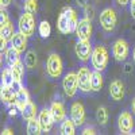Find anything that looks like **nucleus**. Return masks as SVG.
Segmentation results:
<instances>
[{
    "mask_svg": "<svg viewBox=\"0 0 135 135\" xmlns=\"http://www.w3.org/2000/svg\"><path fill=\"white\" fill-rule=\"evenodd\" d=\"M77 25H78V19H77L76 11L72 7H65L61 11V14L58 16V20H57L58 31L61 34H64V35H68V34L76 32Z\"/></svg>",
    "mask_w": 135,
    "mask_h": 135,
    "instance_id": "1",
    "label": "nucleus"
},
{
    "mask_svg": "<svg viewBox=\"0 0 135 135\" xmlns=\"http://www.w3.org/2000/svg\"><path fill=\"white\" fill-rule=\"evenodd\" d=\"M91 62L95 70H100L103 72L105 70V68L108 65V50L103 45H97L92 51V57H91Z\"/></svg>",
    "mask_w": 135,
    "mask_h": 135,
    "instance_id": "2",
    "label": "nucleus"
},
{
    "mask_svg": "<svg viewBox=\"0 0 135 135\" xmlns=\"http://www.w3.org/2000/svg\"><path fill=\"white\" fill-rule=\"evenodd\" d=\"M100 26L105 32H112L118 25V15L115 9L112 8H105L100 12Z\"/></svg>",
    "mask_w": 135,
    "mask_h": 135,
    "instance_id": "3",
    "label": "nucleus"
},
{
    "mask_svg": "<svg viewBox=\"0 0 135 135\" xmlns=\"http://www.w3.org/2000/svg\"><path fill=\"white\" fill-rule=\"evenodd\" d=\"M77 80H78V91L81 93L92 92L91 80H92V72L86 65H81L77 72Z\"/></svg>",
    "mask_w": 135,
    "mask_h": 135,
    "instance_id": "4",
    "label": "nucleus"
},
{
    "mask_svg": "<svg viewBox=\"0 0 135 135\" xmlns=\"http://www.w3.org/2000/svg\"><path fill=\"white\" fill-rule=\"evenodd\" d=\"M64 70V62L57 53H51L46 62V72L51 78H60Z\"/></svg>",
    "mask_w": 135,
    "mask_h": 135,
    "instance_id": "5",
    "label": "nucleus"
},
{
    "mask_svg": "<svg viewBox=\"0 0 135 135\" xmlns=\"http://www.w3.org/2000/svg\"><path fill=\"white\" fill-rule=\"evenodd\" d=\"M18 28L26 37H28V38L32 37L34 32H35V19H34V15L31 12L25 11L18 20Z\"/></svg>",
    "mask_w": 135,
    "mask_h": 135,
    "instance_id": "6",
    "label": "nucleus"
},
{
    "mask_svg": "<svg viewBox=\"0 0 135 135\" xmlns=\"http://www.w3.org/2000/svg\"><path fill=\"white\" fill-rule=\"evenodd\" d=\"M130 54V45L124 39H116L112 45V57L116 62H126Z\"/></svg>",
    "mask_w": 135,
    "mask_h": 135,
    "instance_id": "7",
    "label": "nucleus"
},
{
    "mask_svg": "<svg viewBox=\"0 0 135 135\" xmlns=\"http://www.w3.org/2000/svg\"><path fill=\"white\" fill-rule=\"evenodd\" d=\"M62 89L68 97H74L78 91V80H77V73L69 72L64 76L62 80Z\"/></svg>",
    "mask_w": 135,
    "mask_h": 135,
    "instance_id": "8",
    "label": "nucleus"
},
{
    "mask_svg": "<svg viewBox=\"0 0 135 135\" xmlns=\"http://www.w3.org/2000/svg\"><path fill=\"white\" fill-rule=\"evenodd\" d=\"M118 128L122 134H134L135 122L128 111H123L118 116Z\"/></svg>",
    "mask_w": 135,
    "mask_h": 135,
    "instance_id": "9",
    "label": "nucleus"
},
{
    "mask_svg": "<svg viewBox=\"0 0 135 135\" xmlns=\"http://www.w3.org/2000/svg\"><path fill=\"white\" fill-rule=\"evenodd\" d=\"M74 51H76V55L78 57L81 62H86L89 58L92 57V45H91V39H78L76 46H74Z\"/></svg>",
    "mask_w": 135,
    "mask_h": 135,
    "instance_id": "10",
    "label": "nucleus"
},
{
    "mask_svg": "<svg viewBox=\"0 0 135 135\" xmlns=\"http://www.w3.org/2000/svg\"><path fill=\"white\" fill-rule=\"evenodd\" d=\"M92 23H91V19L89 18H83L78 20V25H77V28H76V37L77 39H91L92 37Z\"/></svg>",
    "mask_w": 135,
    "mask_h": 135,
    "instance_id": "11",
    "label": "nucleus"
},
{
    "mask_svg": "<svg viewBox=\"0 0 135 135\" xmlns=\"http://www.w3.org/2000/svg\"><path fill=\"white\" fill-rule=\"evenodd\" d=\"M38 120L41 123V127H42V132H49L53 128V124L55 123L54 116L51 114L50 108H43L39 111V115H38Z\"/></svg>",
    "mask_w": 135,
    "mask_h": 135,
    "instance_id": "12",
    "label": "nucleus"
},
{
    "mask_svg": "<svg viewBox=\"0 0 135 135\" xmlns=\"http://www.w3.org/2000/svg\"><path fill=\"white\" fill-rule=\"evenodd\" d=\"M70 119L76 123V126H83L86 119L85 116V108L81 103L74 101L70 105Z\"/></svg>",
    "mask_w": 135,
    "mask_h": 135,
    "instance_id": "13",
    "label": "nucleus"
},
{
    "mask_svg": "<svg viewBox=\"0 0 135 135\" xmlns=\"http://www.w3.org/2000/svg\"><path fill=\"white\" fill-rule=\"evenodd\" d=\"M126 95V89H124V84L120 80H114L109 85V96L112 100L115 101H122L124 99Z\"/></svg>",
    "mask_w": 135,
    "mask_h": 135,
    "instance_id": "14",
    "label": "nucleus"
},
{
    "mask_svg": "<svg viewBox=\"0 0 135 135\" xmlns=\"http://www.w3.org/2000/svg\"><path fill=\"white\" fill-rule=\"evenodd\" d=\"M50 111L54 116L55 123H62L66 119V111H65V107L61 101H53L50 105Z\"/></svg>",
    "mask_w": 135,
    "mask_h": 135,
    "instance_id": "15",
    "label": "nucleus"
},
{
    "mask_svg": "<svg viewBox=\"0 0 135 135\" xmlns=\"http://www.w3.org/2000/svg\"><path fill=\"white\" fill-rule=\"evenodd\" d=\"M27 38L28 37H26L23 32H15V35L11 39V46H14L20 53H25V50L27 49Z\"/></svg>",
    "mask_w": 135,
    "mask_h": 135,
    "instance_id": "16",
    "label": "nucleus"
},
{
    "mask_svg": "<svg viewBox=\"0 0 135 135\" xmlns=\"http://www.w3.org/2000/svg\"><path fill=\"white\" fill-rule=\"evenodd\" d=\"M37 114H38V107H37L35 103H32L31 100L20 109V115L25 120H30V119L37 118Z\"/></svg>",
    "mask_w": 135,
    "mask_h": 135,
    "instance_id": "17",
    "label": "nucleus"
},
{
    "mask_svg": "<svg viewBox=\"0 0 135 135\" xmlns=\"http://www.w3.org/2000/svg\"><path fill=\"white\" fill-rule=\"evenodd\" d=\"M104 85V78L100 70H93L92 72V80H91V86L92 92H100Z\"/></svg>",
    "mask_w": 135,
    "mask_h": 135,
    "instance_id": "18",
    "label": "nucleus"
},
{
    "mask_svg": "<svg viewBox=\"0 0 135 135\" xmlns=\"http://www.w3.org/2000/svg\"><path fill=\"white\" fill-rule=\"evenodd\" d=\"M28 101H30V93L25 86H22L16 92V107L19 108V111L23 108Z\"/></svg>",
    "mask_w": 135,
    "mask_h": 135,
    "instance_id": "19",
    "label": "nucleus"
},
{
    "mask_svg": "<svg viewBox=\"0 0 135 135\" xmlns=\"http://www.w3.org/2000/svg\"><path fill=\"white\" fill-rule=\"evenodd\" d=\"M6 60H7L8 66H12L14 64H16V62L20 61V51L16 50L14 46L8 47L7 51H6Z\"/></svg>",
    "mask_w": 135,
    "mask_h": 135,
    "instance_id": "20",
    "label": "nucleus"
},
{
    "mask_svg": "<svg viewBox=\"0 0 135 135\" xmlns=\"http://www.w3.org/2000/svg\"><path fill=\"white\" fill-rule=\"evenodd\" d=\"M26 131L28 135H39L42 132V127H41V123L37 118L34 119H30L27 120V127H26Z\"/></svg>",
    "mask_w": 135,
    "mask_h": 135,
    "instance_id": "21",
    "label": "nucleus"
},
{
    "mask_svg": "<svg viewBox=\"0 0 135 135\" xmlns=\"http://www.w3.org/2000/svg\"><path fill=\"white\" fill-rule=\"evenodd\" d=\"M62 135H74L76 134V123L69 118V119H65L61 123V128H60Z\"/></svg>",
    "mask_w": 135,
    "mask_h": 135,
    "instance_id": "22",
    "label": "nucleus"
},
{
    "mask_svg": "<svg viewBox=\"0 0 135 135\" xmlns=\"http://www.w3.org/2000/svg\"><path fill=\"white\" fill-rule=\"evenodd\" d=\"M15 35V27L12 25V22H8V23L3 25L2 27H0V37L6 38L7 41H11L12 39V37Z\"/></svg>",
    "mask_w": 135,
    "mask_h": 135,
    "instance_id": "23",
    "label": "nucleus"
},
{
    "mask_svg": "<svg viewBox=\"0 0 135 135\" xmlns=\"http://www.w3.org/2000/svg\"><path fill=\"white\" fill-rule=\"evenodd\" d=\"M15 84V78L12 74V70H11V66L6 68L2 72V85L3 86H12Z\"/></svg>",
    "mask_w": 135,
    "mask_h": 135,
    "instance_id": "24",
    "label": "nucleus"
},
{
    "mask_svg": "<svg viewBox=\"0 0 135 135\" xmlns=\"http://www.w3.org/2000/svg\"><path fill=\"white\" fill-rule=\"evenodd\" d=\"M25 66H26V65L22 64L20 61L11 66V70H12L15 83H22V78H23V74H25Z\"/></svg>",
    "mask_w": 135,
    "mask_h": 135,
    "instance_id": "25",
    "label": "nucleus"
},
{
    "mask_svg": "<svg viewBox=\"0 0 135 135\" xmlns=\"http://www.w3.org/2000/svg\"><path fill=\"white\" fill-rule=\"evenodd\" d=\"M26 68H28V69H34L37 65V54L34 50H28L26 54H25V62Z\"/></svg>",
    "mask_w": 135,
    "mask_h": 135,
    "instance_id": "26",
    "label": "nucleus"
},
{
    "mask_svg": "<svg viewBox=\"0 0 135 135\" xmlns=\"http://www.w3.org/2000/svg\"><path fill=\"white\" fill-rule=\"evenodd\" d=\"M96 120L100 126H105L108 122V111L105 107H99L96 111Z\"/></svg>",
    "mask_w": 135,
    "mask_h": 135,
    "instance_id": "27",
    "label": "nucleus"
},
{
    "mask_svg": "<svg viewBox=\"0 0 135 135\" xmlns=\"http://www.w3.org/2000/svg\"><path fill=\"white\" fill-rule=\"evenodd\" d=\"M38 34L41 35V38H49L51 34V27L47 20H42L39 26H38Z\"/></svg>",
    "mask_w": 135,
    "mask_h": 135,
    "instance_id": "28",
    "label": "nucleus"
},
{
    "mask_svg": "<svg viewBox=\"0 0 135 135\" xmlns=\"http://www.w3.org/2000/svg\"><path fill=\"white\" fill-rule=\"evenodd\" d=\"M38 9V2L37 0H26L25 2V11L31 14H35Z\"/></svg>",
    "mask_w": 135,
    "mask_h": 135,
    "instance_id": "29",
    "label": "nucleus"
},
{
    "mask_svg": "<svg viewBox=\"0 0 135 135\" xmlns=\"http://www.w3.org/2000/svg\"><path fill=\"white\" fill-rule=\"evenodd\" d=\"M9 22V19H8V12L6 11V8H3L2 7V9H0V25H6V23H8Z\"/></svg>",
    "mask_w": 135,
    "mask_h": 135,
    "instance_id": "30",
    "label": "nucleus"
},
{
    "mask_svg": "<svg viewBox=\"0 0 135 135\" xmlns=\"http://www.w3.org/2000/svg\"><path fill=\"white\" fill-rule=\"evenodd\" d=\"M81 134H83V135H95V134H97V132H96V130H95L93 127L88 126V127H84V128L81 130Z\"/></svg>",
    "mask_w": 135,
    "mask_h": 135,
    "instance_id": "31",
    "label": "nucleus"
},
{
    "mask_svg": "<svg viewBox=\"0 0 135 135\" xmlns=\"http://www.w3.org/2000/svg\"><path fill=\"white\" fill-rule=\"evenodd\" d=\"M18 111H19V108H18L16 105L9 107V108H8V115H9L11 118H15V116L18 115Z\"/></svg>",
    "mask_w": 135,
    "mask_h": 135,
    "instance_id": "32",
    "label": "nucleus"
},
{
    "mask_svg": "<svg viewBox=\"0 0 135 135\" xmlns=\"http://www.w3.org/2000/svg\"><path fill=\"white\" fill-rule=\"evenodd\" d=\"M130 14H131V18L135 19V0L130 2Z\"/></svg>",
    "mask_w": 135,
    "mask_h": 135,
    "instance_id": "33",
    "label": "nucleus"
},
{
    "mask_svg": "<svg viewBox=\"0 0 135 135\" xmlns=\"http://www.w3.org/2000/svg\"><path fill=\"white\" fill-rule=\"evenodd\" d=\"M11 3H12V0H0V6H2L3 8H7Z\"/></svg>",
    "mask_w": 135,
    "mask_h": 135,
    "instance_id": "34",
    "label": "nucleus"
},
{
    "mask_svg": "<svg viewBox=\"0 0 135 135\" xmlns=\"http://www.w3.org/2000/svg\"><path fill=\"white\" fill-rule=\"evenodd\" d=\"M76 3L80 6V7H84L85 8L88 6V0H76Z\"/></svg>",
    "mask_w": 135,
    "mask_h": 135,
    "instance_id": "35",
    "label": "nucleus"
},
{
    "mask_svg": "<svg viewBox=\"0 0 135 135\" xmlns=\"http://www.w3.org/2000/svg\"><path fill=\"white\" fill-rule=\"evenodd\" d=\"M14 131L11 130V128H3L2 130V135H12Z\"/></svg>",
    "mask_w": 135,
    "mask_h": 135,
    "instance_id": "36",
    "label": "nucleus"
},
{
    "mask_svg": "<svg viewBox=\"0 0 135 135\" xmlns=\"http://www.w3.org/2000/svg\"><path fill=\"white\" fill-rule=\"evenodd\" d=\"M116 2H118V4H120V6H127V4H130L131 0H116Z\"/></svg>",
    "mask_w": 135,
    "mask_h": 135,
    "instance_id": "37",
    "label": "nucleus"
},
{
    "mask_svg": "<svg viewBox=\"0 0 135 135\" xmlns=\"http://www.w3.org/2000/svg\"><path fill=\"white\" fill-rule=\"evenodd\" d=\"M131 111H132V114H135V99H132L131 101Z\"/></svg>",
    "mask_w": 135,
    "mask_h": 135,
    "instance_id": "38",
    "label": "nucleus"
},
{
    "mask_svg": "<svg viewBox=\"0 0 135 135\" xmlns=\"http://www.w3.org/2000/svg\"><path fill=\"white\" fill-rule=\"evenodd\" d=\"M130 68H131V65H126V69H124V72H126V73H130V70H131Z\"/></svg>",
    "mask_w": 135,
    "mask_h": 135,
    "instance_id": "39",
    "label": "nucleus"
},
{
    "mask_svg": "<svg viewBox=\"0 0 135 135\" xmlns=\"http://www.w3.org/2000/svg\"><path fill=\"white\" fill-rule=\"evenodd\" d=\"M132 60L135 62V46H134V50H132Z\"/></svg>",
    "mask_w": 135,
    "mask_h": 135,
    "instance_id": "40",
    "label": "nucleus"
}]
</instances>
